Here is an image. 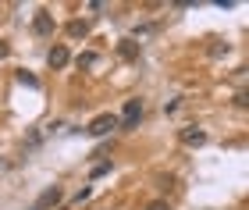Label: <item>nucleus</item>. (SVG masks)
<instances>
[{"instance_id":"nucleus-13","label":"nucleus","mask_w":249,"mask_h":210,"mask_svg":"<svg viewBox=\"0 0 249 210\" xmlns=\"http://www.w3.org/2000/svg\"><path fill=\"white\" fill-rule=\"evenodd\" d=\"M146 210H167V203H164V200H153V203L146 207Z\"/></svg>"},{"instance_id":"nucleus-2","label":"nucleus","mask_w":249,"mask_h":210,"mask_svg":"<svg viewBox=\"0 0 249 210\" xmlns=\"http://www.w3.org/2000/svg\"><path fill=\"white\" fill-rule=\"evenodd\" d=\"M118 128V114H96L93 121H89V136H96V139H104V136H110V132Z\"/></svg>"},{"instance_id":"nucleus-14","label":"nucleus","mask_w":249,"mask_h":210,"mask_svg":"<svg viewBox=\"0 0 249 210\" xmlns=\"http://www.w3.org/2000/svg\"><path fill=\"white\" fill-rule=\"evenodd\" d=\"M7 53H11V47H7V43H0V57H7Z\"/></svg>"},{"instance_id":"nucleus-4","label":"nucleus","mask_w":249,"mask_h":210,"mask_svg":"<svg viewBox=\"0 0 249 210\" xmlns=\"http://www.w3.org/2000/svg\"><path fill=\"white\" fill-rule=\"evenodd\" d=\"M61 200H64V192H61V185H50V189H47V192H43V196H39V200H36V203H32V210H50V207H57Z\"/></svg>"},{"instance_id":"nucleus-5","label":"nucleus","mask_w":249,"mask_h":210,"mask_svg":"<svg viewBox=\"0 0 249 210\" xmlns=\"http://www.w3.org/2000/svg\"><path fill=\"white\" fill-rule=\"evenodd\" d=\"M178 139H182V146H203V142H207V132L196 128V125H189V128L178 132Z\"/></svg>"},{"instance_id":"nucleus-11","label":"nucleus","mask_w":249,"mask_h":210,"mask_svg":"<svg viewBox=\"0 0 249 210\" xmlns=\"http://www.w3.org/2000/svg\"><path fill=\"white\" fill-rule=\"evenodd\" d=\"M89 196H93V189H89V185H82V189L75 192V200H71V203H82V200H89Z\"/></svg>"},{"instance_id":"nucleus-3","label":"nucleus","mask_w":249,"mask_h":210,"mask_svg":"<svg viewBox=\"0 0 249 210\" xmlns=\"http://www.w3.org/2000/svg\"><path fill=\"white\" fill-rule=\"evenodd\" d=\"M53 29H57V21H53L50 11H36V18H32V32H36V36H53Z\"/></svg>"},{"instance_id":"nucleus-7","label":"nucleus","mask_w":249,"mask_h":210,"mask_svg":"<svg viewBox=\"0 0 249 210\" xmlns=\"http://www.w3.org/2000/svg\"><path fill=\"white\" fill-rule=\"evenodd\" d=\"M118 53H121V61H139V43H135V39H121Z\"/></svg>"},{"instance_id":"nucleus-8","label":"nucleus","mask_w":249,"mask_h":210,"mask_svg":"<svg viewBox=\"0 0 249 210\" xmlns=\"http://www.w3.org/2000/svg\"><path fill=\"white\" fill-rule=\"evenodd\" d=\"M68 36L71 39H82V36H89V21H68Z\"/></svg>"},{"instance_id":"nucleus-6","label":"nucleus","mask_w":249,"mask_h":210,"mask_svg":"<svg viewBox=\"0 0 249 210\" xmlns=\"http://www.w3.org/2000/svg\"><path fill=\"white\" fill-rule=\"evenodd\" d=\"M68 61H71V53H68L64 43L50 47V53H47V64H50V68H68Z\"/></svg>"},{"instance_id":"nucleus-10","label":"nucleus","mask_w":249,"mask_h":210,"mask_svg":"<svg viewBox=\"0 0 249 210\" xmlns=\"http://www.w3.org/2000/svg\"><path fill=\"white\" fill-rule=\"evenodd\" d=\"M18 82H21V86H29V89H39V79H36L32 71H25V68L18 71Z\"/></svg>"},{"instance_id":"nucleus-9","label":"nucleus","mask_w":249,"mask_h":210,"mask_svg":"<svg viewBox=\"0 0 249 210\" xmlns=\"http://www.w3.org/2000/svg\"><path fill=\"white\" fill-rule=\"evenodd\" d=\"M96 61H100V57H96L93 50H86V53H78V57H75V64H78V68H93Z\"/></svg>"},{"instance_id":"nucleus-1","label":"nucleus","mask_w":249,"mask_h":210,"mask_svg":"<svg viewBox=\"0 0 249 210\" xmlns=\"http://www.w3.org/2000/svg\"><path fill=\"white\" fill-rule=\"evenodd\" d=\"M139 121H142V100H124V110H121V118H118V128L132 132Z\"/></svg>"},{"instance_id":"nucleus-12","label":"nucleus","mask_w":249,"mask_h":210,"mask_svg":"<svg viewBox=\"0 0 249 210\" xmlns=\"http://www.w3.org/2000/svg\"><path fill=\"white\" fill-rule=\"evenodd\" d=\"M110 171V160H104V164H96V168H93V178H100V175H107Z\"/></svg>"}]
</instances>
